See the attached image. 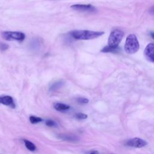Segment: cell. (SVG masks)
Here are the masks:
<instances>
[{"instance_id":"277c9868","label":"cell","mask_w":154,"mask_h":154,"mask_svg":"<svg viewBox=\"0 0 154 154\" xmlns=\"http://www.w3.org/2000/svg\"><path fill=\"white\" fill-rule=\"evenodd\" d=\"M3 38L6 40H16L21 42L25 39L24 33L19 31H4L1 33Z\"/></svg>"},{"instance_id":"6da1fadb","label":"cell","mask_w":154,"mask_h":154,"mask_svg":"<svg viewBox=\"0 0 154 154\" xmlns=\"http://www.w3.org/2000/svg\"><path fill=\"white\" fill-rule=\"evenodd\" d=\"M104 34L102 31L90 30H74L71 32V36L76 40H91L99 37Z\"/></svg>"},{"instance_id":"7a4b0ae2","label":"cell","mask_w":154,"mask_h":154,"mask_svg":"<svg viewBox=\"0 0 154 154\" xmlns=\"http://www.w3.org/2000/svg\"><path fill=\"white\" fill-rule=\"evenodd\" d=\"M140 48L138 39L136 36L134 34L128 35L126 39L125 45V50L128 54H134L137 52Z\"/></svg>"},{"instance_id":"9a60e30c","label":"cell","mask_w":154,"mask_h":154,"mask_svg":"<svg viewBox=\"0 0 154 154\" xmlns=\"http://www.w3.org/2000/svg\"><path fill=\"white\" fill-rule=\"evenodd\" d=\"M30 121L33 124H36V123H38L39 122H42L43 119H41L40 117H39L31 116L30 117Z\"/></svg>"},{"instance_id":"8992f818","label":"cell","mask_w":154,"mask_h":154,"mask_svg":"<svg viewBox=\"0 0 154 154\" xmlns=\"http://www.w3.org/2000/svg\"><path fill=\"white\" fill-rule=\"evenodd\" d=\"M71 8L80 12H95L96 11V8L91 4H74L71 6Z\"/></svg>"},{"instance_id":"7c38bea8","label":"cell","mask_w":154,"mask_h":154,"mask_svg":"<svg viewBox=\"0 0 154 154\" xmlns=\"http://www.w3.org/2000/svg\"><path fill=\"white\" fill-rule=\"evenodd\" d=\"M119 51V48L117 47H112L110 46H107L104 47L101 51L102 52H117Z\"/></svg>"},{"instance_id":"ba28073f","label":"cell","mask_w":154,"mask_h":154,"mask_svg":"<svg viewBox=\"0 0 154 154\" xmlns=\"http://www.w3.org/2000/svg\"><path fill=\"white\" fill-rule=\"evenodd\" d=\"M0 104H3L6 106H9L12 108H15L16 107L15 102H14L12 97L10 96H0Z\"/></svg>"},{"instance_id":"4fadbf2b","label":"cell","mask_w":154,"mask_h":154,"mask_svg":"<svg viewBox=\"0 0 154 154\" xmlns=\"http://www.w3.org/2000/svg\"><path fill=\"white\" fill-rule=\"evenodd\" d=\"M30 46L31 48L33 50H37L40 48V40L36 38V39H33V40L31 41V42L30 44Z\"/></svg>"},{"instance_id":"52a82bcc","label":"cell","mask_w":154,"mask_h":154,"mask_svg":"<svg viewBox=\"0 0 154 154\" xmlns=\"http://www.w3.org/2000/svg\"><path fill=\"white\" fill-rule=\"evenodd\" d=\"M144 54L147 60L154 62V43H150L146 46Z\"/></svg>"},{"instance_id":"5b68a950","label":"cell","mask_w":154,"mask_h":154,"mask_svg":"<svg viewBox=\"0 0 154 154\" xmlns=\"http://www.w3.org/2000/svg\"><path fill=\"white\" fill-rule=\"evenodd\" d=\"M125 145L132 148H141L147 145V142L142 138H133L128 140L125 143Z\"/></svg>"},{"instance_id":"8fae6325","label":"cell","mask_w":154,"mask_h":154,"mask_svg":"<svg viewBox=\"0 0 154 154\" xmlns=\"http://www.w3.org/2000/svg\"><path fill=\"white\" fill-rule=\"evenodd\" d=\"M54 108L57 111H66L70 108V106L68 105L62 104V103H56L54 105Z\"/></svg>"},{"instance_id":"44dd1931","label":"cell","mask_w":154,"mask_h":154,"mask_svg":"<svg viewBox=\"0 0 154 154\" xmlns=\"http://www.w3.org/2000/svg\"><path fill=\"white\" fill-rule=\"evenodd\" d=\"M87 153H98L99 152H97V151H90V152H88Z\"/></svg>"},{"instance_id":"e0dca14e","label":"cell","mask_w":154,"mask_h":154,"mask_svg":"<svg viewBox=\"0 0 154 154\" xmlns=\"http://www.w3.org/2000/svg\"><path fill=\"white\" fill-rule=\"evenodd\" d=\"M75 117L76 119L80 120H84V119H86L87 118V115L84 113H77L75 115Z\"/></svg>"},{"instance_id":"ac0fdd59","label":"cell","mask_w":154,"mask_h":154,"mask_svg":"<svg viewBox=\"0 0 154 154\" xmlns=\"http://www.w3.org/2000/svg\"><path fill=\"white\" fill-rule=\"evenodd\" d=\"M77 102L80 103V104H87L89 101V99H86V98H84V97H78L76 99Z\"/></svg>"},{"instance_id":"d6986e66","label":"cell","mask_w":154,"mask_h":154,"mask_svg":"<svg viewBox=\"0 0 154 154\" xmlns=\"http://www.w3.org/2000/svg\"><path fill=\"white\" fill-rule=\"evenodd\" d=\"M9 48V46L4 43H0V50L2 51H4L5 50H7Z\"/></svg>"},{"instance_id":"2e32d148","label":"cell","mask_w":154,"mask_h":154,"mask_svg":"<svg viewBox=\"0 0 154 154\" xmlns=\"http://www.w3.org/2000/svg\"><path fill=\"white\" fill-rule=\"evenodd\" d=\"M45 124L48 126V127H54L55 126H57V123H56L55 122H54L52 120H46L45 122Z\"/></svg>"},{"instance_id":"3957f363","label":"cell","mask_w":154,"mask_h":154,"mask_svg":"<svg viewBox=\"0 0 154 154\" xmlns=\"http://www.w3.org/2000/svg\"><path fill=\"white\" fill-rule=\"evenodd\" d=\"M123 36L124 33L122 30L117 29L113 30L110 34L108 45L112 47H117L123 39Z\"/></svg>"},{"instance_id":"30bf717a","label":"cell","mask_w":154,"mask_h":154,"mask_svg":"<svg viewBox=\"0 0 154 154\" xmlns=\"http://www.w3.org/2000/svg\"><path fill=\"white\" fill-rule=\"evenodd\" d=\"M64 81H63L61 80L60 81H57L53 82L52 84L50 87V91L51 92H55V91L58 90L59 89H60L64 85Z\"/></svg>"},{"instance_id":"ffe728a7","label":"cell","mask_w":154,"mask_h":154,"mask_svg":"<svg viewBox=\"0 0 154 154\" xmlns=\"http://www.w3.org/2000/svg\"><path fill=\"white\" fill-rule=\"evenodd\" d=\"M149 12H150V13H151V14H154V5L152 6V7L151 8V9H150V10H149Z\"/></svg>"},{"instance_id":"7402d4cb","label":"cell","mask_w":154,"mask_h":154,"mask_svg":"<svg viewBox=\"0 0 154 154\" xmlns=\"http://www.w3.org/2000/svg\"><path fill=\"white\" fill-rule=\"evenodd\" d=\"M150 34H151V37H152L153 39H154V32H151Z\"/></svg>"},{"instance_id":"9c48e42d","label":"cell","mask_w":154,"mask_h":154,"mask_svg":"<svg viewBox=\"0 0 154 154\" xmlns=\"http://www.w3.org/2000/svg\"><path fill=\"white\" fill-rule=\"evenodd\" d=\"M59 138L69 142H76L79 141V138L76 136L72 134H59L58 135Z\"/></svg>"},{"instance_id":"5bb4252c","label":"cell","mask_w":154,"mask_h":154,"mask_svg":"<svg viewBox=\"0 0 154 154\" xmlns=\"http://www.w3.org/2000/svg\"><path fill=\"white\" fill-rule=\"evenodd\" d=\"M24 142L25 146H26V148L29 151H34L36 149V147L33 143L27 140H25V139L24 140Z\"/></svg>"}]
</instances>
